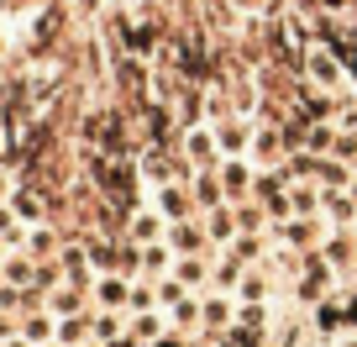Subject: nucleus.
Wrapping results in <instances>:
<instances>
[{"label": "nucleus", "instance_id": "1", "mask_svg": "<svg viewBox=\"0 0 357 347\" xmlns=\"http://www.w3.org/2000/svg\"><path fill=\"white\" fill-rule=\"evenodd\" d=\"M289 290H294V305H305V311H310V305L331 300V295L342 290V274H336L331 263L321 258V247H315V253H305V258H300V274H294Z\"/></svg>", "mask_w": 357, "mask_h": 347}, {"label": "nucleus", "instance_id": "2", "mask_svg": "<svg viewBox=\"0 0 357 347\" xmlns=\"http://www.w3.org/2000/svg\"><path fill=\"white\" fill-rule=\"evenodd\" d=\"M305 79H310L315 90H326V95H347V90H352V74H347V64L321 43V37L305 47Z\"/></svg>", "mask_w": 357, "mask_h": 347}, {"label": "nucleus", "instance_id": "3", "mask_svg": "<svg viewBox=\"0 0 357 347\" xmlns=\"http://www.w3.org/2000/svg\"><path fill=\"white\" fill-rule=\"evenodd\" d=\"M247 163H252V168H284V163H289V142H284L279 121H257V126H252Z\"/></svg>", "mask_w": 357, "mask_h": 347}, {"label": "nucleus", "instance_id": "4", "mask_svg": "<svg viewBox=\"0 0 357 347\" xmlns=\"http://www.w3.org/2000/svg\"><path fill=\"white\" fill-rule=\"evenodd\" d=\"M58 269H63L68 284H79V290H95V279H100V269H95V258H89L84 237H63V247H58Z\"/></svg>", "mask_w": 357, "mask_h": 347}, {"label": "nucleus", "instance_id": "5", "mask_svg": "<svg viewBox=\"0 0 357 347\" xmlns=\"http://www.w3.org/2000/svg\"><path fill=\"white\" fill-rule=\"evenodd\" d=\"M178 153L190 158L195 168H221V142H215V126L211 121H200V126H190V132H178Z\"/></svg>", "mask_w": 357, "mask_h": 347}, {"label": "nucleus", "instance_id": "6", "mask_svg": "<svg viewBox=\"0 0 357 347\" xmlns=\"http://www.w3.org/2000/svg\"><path fill=\"white\" fill-rule=\"evenodd\" d=\"M273 284H279V274L268 269V258L263 263H247V274H242V284H236V305H273Z\"/></svg>", "mask_w": 357, "mask_h": 347}, {"label": "nucleus", "instance_id": "7", "mask_svg": "<svg viewBox=\"0 0 357 347\" xmlns=\"http://www.w3.org/2000/svg\"><path fill=\"white\" fill-rule=\"evenodd\" d=\"M147 200L163 211V221H190V216H200V211H195V200H190V184H153Z\"/></svg>", "mask_w": 357, "mask_h": 347}, {"label": "nucleus", "instance_id": "8", "mask_svg": "<svg viewBox=\"0 0 357 347\" xmlns=\"http://www.w3.org/2000/svg\"><path fill=\"white\" fill-rule=\"evenodd\" d=\"M163 232H168L163 211L142 195V200H137V211L126 216V237H132V242H163Z\"/></svg>", "mask_w": 357, "mask_h": 347}, {"label": "nucleus", "instance_id": "9", "mask_svg": "<svg viewBox=\"0 0 357 347\" xmlns=\"http://www.w3.org/2000/svg\"><path fill=\"white\" fill-rule=\"evenodd\" d=\"M89 300L100 305V311H126V305H132V279H126V274H100V279H95V290H89Z\"/></svg>", "mask_w": 357, "mask_h": 347}, {"label": "nucleus", "instance_id": "10", "mask_svg": "<svg viewBox=\"0 0 357 347\" xmlns=\"http://www.w3.org/2000/svg\"><path fill=\"white\" fill-rule=\"evenodd\" d=\"M58 247H63V232H58L53 221H32L22 237V253L37 258V263H47V258H58Z\"/></svg>", "mask_w": 357, "mask_h": 347}, {"label": "nucleus", "instance_id": "11", "mask_svg": "<svg viewBox=\"0 0 357 347\" xmlns=\"http://www.w3.org/2000/svg\"><path fill=\"white\" fill-rule=\"evenodd\" d=\"M221 190H226L231 205L252 200V163L247 158H221Z\"/></svg>", "mask_w": 357, "mask_h": 347}, {"label": "nucleus", "instance_id": "12", "mask_svg": "<svg viewBox=\"0 0 357 347\" xmlns=\"http://www.w3.org/2000/svg\"><path fill=\"white\" fill-rule=\"evenodd\" d=\"M190 200H195V211H215V205H226V190H221V168H200L190 179Z\"/></svg>", "mask_w": 357, "mask_h": 347}, {"label": "nucleus", "instance_id": "13", "mask_svg": "<svg viewBox=\"0 0 357 347\" xmlns=\"http://www.w3.org/2000/svg\"><path fill=\"white\" fill-rule=\"evenodd\" d=\"M174 247L168 242H137V269H142V279H163L168 269H174Z\"/></svg>", "mask_w": 357, "mask_h": 347}, {"label": "nucleus", "instance_id": "14", "mask_svg": "<svg viewBox=\"0 0 357 347\" xmlns=\"http://www.w3.org/2000/svg\"><path fill=\"white\" fill-rule=\"evenodd\" d=\"M22 337H26L32 347L53 342V337H58V316L47 311V305H32V311H22Z\"/></svg>", "mask_w": 357, "mask_h": 347}, {"label": "nucleus", "instance_id": "15", "mask_svg": "<svg viewBox=\"0 0 357 347\" xmlns=\"http://www.w3.org/2000/svg\"><path fill=\"white\" fill-rule=\"evenodd\" d=\"M242 274H247V263H242L236 253H226V247L211 258V290H226V295H231L236 284H242Z\"/></svg>", "mask_w": 357, "mask_h": 347}, {"label": "nucleus", "instance_id": "16", "mask_svg": "<svg viewBox=\"0 0 357 347\" xmlns=\"http://www.w3.org/2000/svg\"><path fill=\"white\" fill-rule=\"evenodd\" d=\"M200 226H205V237H211L215 247H231V237H236V211H231V200L215 205V211H205Z\"/></svg>", "mask_w": 357, "mask_h": 347}, {"label": "nucleus", "instance_id": "17", "mask_svg": "<svg viewBox=\"0 0 357 347\" xmlns=\"http://www.w3.org/2000/svg\"><path fill=\"white\" fill-rule=\"evenodd\" d=\"M289 216H305V221L321 216V184L315 179H289Z\"/></svg>", "mask_w": 357, "mask_h": 347}, {"label": "nucleus", "instance_id": "18", "mask_svg": "<svg viewBox=\"0 0 357 347\" xmlns=\"http://www.w3.org/2000/svg\"><path fill=\"white\" fill-rule=\"evenodd\" d=\"M321 216H326L331 226H352V221H357L352 190H321Z\"/></svg>", "mask_w": 357, "mask_h": 347}, {"label": "nucleus", "instance_id": "19", "mask_svg": "<svg viewBox=\"0 0 357 347\" xmlns=\"http://www.w3.org/2000/svg\"><path fill=\"white\" fill-rule=\"evenodd\" d=\"M174 279L184 284V290L205 295L211 290V258H174Z\"/></svg>", "mask_w": 357, "mask_h": 347}, {"label": "nucleus", "instance_id": "20", "mask_svg": "<svg viewBox=\"0 0 357 347\" xmlns=\"http://www.w3.org/2000/svg\"><path fill=\"white\" fill-rule=\"evenodd\" d=\"M305 316H310V326H315L321 342H326V337H336V332H347V316H342V305H336V295H331V300H321V305H310Z\"/></svg>", "mask_w": 357, "mask_h": 347}, {"label": "nucleus", "instance_id": "21", "mask_svg": "<svg viewBox=\"0 0 357 347\" xmlns=\"http://www.w3.org/2000/svg\"><path fill=\"white\" fill-rule=\"evenodd\" d=\"M58 342H63V347L95 342V311H79V316H58Z\"/></svg>", "mask_w": 357, "mask_h": 347}, {"label": "nucleus", "instance_id": "22", "mask_svg": "<svg viewBox=\"0 0 357 347\" xmlns=\"http://www.w3.org/2000/svg\"><path fill=\"white\" fill-rule=\"evenodd\" d=\"M226 253H236L242 263H263V258H268V232H236Z\"/></svg>", "mask_w": 357, "mask_h": 347}, {"label": "nucleus", "instance_id": "23", "mask_svg": "<svg viewBox=\"0 0 357 347\" xmlns=\"http://www.w3.org/2000/svg\"><path fill=\"white\" fill-rule=\"evenodd\" d=\"M163 332H174V326H168V311H137L132 316V337L137 342H158Z\"/></svg>", "mask_w": 357, "mask_h": 347}, {"label": "nucleus", "instance_id": "24", "mask_svg": "<svg viewBox=\"0 0 357 347\" xmlns=\"http://www.w3.org/2000/svg\"><path fill=\"white\" fill-rule=\"evenodd\" d=\"M336 142V126L331 121H310V132H305V153H331Z\"/></svg>", "mask_w": 357, "mask_h": 347}, {"label": "nucleus", "instance_id": "25", "mask_svg": "<svg viewBox=\"0 0 357 347\" xmlns=\"http://www.w3.org/2000/svg\"><path fill=\"white\" fill-rule=\"evenodd\" d=\"M16 184H22V174H16V168H6V163H0V205H11Z\"/></svg>", "mask_w": 357, "mask_h": 347}, {"label": "nucleus", "instance_id": "26", "mask_svg": "<svg viewBox=\"0 0 357 347\" xmlns=\"http://www.w3.org/2000/svg\"><path fill=\"white\" fill-rule=\"evenodd\" d=\"M16 332H22V316H16V311H0V342H11Z\"/></svg>", "mask_w": 357, "mask_h": 347}, {"label": "nucleus", "instance_id": "27", "mask_svg": "<svg viewBox=\"0 0 357 347\" xmlns=\"http://www.w3.org/2000/svg\"><path fill=\"white\" fill-rule=\"evenodd\" d=\"M147 347H195V342H190V337H184V332H163V337H158V342H147Z\"/></svg>", "mask_w": 357, "mask_h": 347}, {"label": "nucleus", "instance_id": "28", "mask_svg": "<svg viewBox=\"0 0 357 347\" xmlns=\"http://www.w3.org/2000/svg\"><path fill=\"white\" fill-rule=\"evenodd\" d=\"M0 347H32V342H26V337H22V332H16V337H11V342H0Z\"/></svg>", "mask_w": 357, "mask_h": 347}, {"label": "nucleus", "instance_id": "29", "mask_svg": "<svg viewBox=\"0 0 357 347\" xmlns=\"http://www.w3.org/2000/svg\"><path fill=\"white\" fill-rule=\"evenodd\" d=\"M211 347H236V342H231V337H215V342H211Z\"/></svg>", "mask_w": 357, "mask_h": 347}, {"label": "nucleus", "instance_id": "30", "mask_svg": "<svg viewBox=\"0 0 357 347\" xmlns=\"http://www.w3.org/2000/svg\"><path fill=\"white\" fill-rule=\"evenodd\" d=\"M43 347H63V342H58V337H53V342H43Z\"/></svg>", "mask_w": 357, "mask_h": 347}, {"label": "nucleus", "instance_id": "31", "mask_svg": "<svg viewBox=\"0 0 357 347\" xmlns=\"http://www.w3.org/2000/svg\"><path fill=\"white\" fill-rule=\"evenodd\" d=\"M79 347H100V342H79Z\"/></svg>", "mask_w": 357, "mask_h": 347}, {"label": "nucleus", "instance_id": "32", "mask_svg": "<svg viewBox=\"0 0 357 347\" xmlns=\"http://www.w3.org/2000/svg\"><path fill=\"white\" fill-rule=\"evenodd\" d=\"M0 284H6V274H0Z\"/></svg>", "mask_w": 357, "mask_h": 347}, {"label": "nucleus", "instance_id": "33", "mask_svg": "<svg viewBox=\"0 0 357 347\" xmlns=\"http://www.w3.org/2000/svg\"><path fill=\"white\" fill-rule=\"evenodd\" d=\"M347 347H357V342H347Z\"/></svg>", "mask_w": 357, "mask_h": 347}]
</instances>
